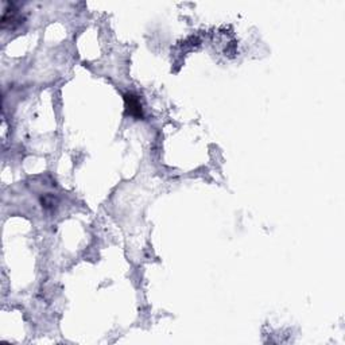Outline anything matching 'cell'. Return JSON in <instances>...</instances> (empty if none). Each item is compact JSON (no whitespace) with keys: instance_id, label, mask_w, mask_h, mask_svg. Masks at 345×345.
Returning a JSON list of instances; mask_svg holds the SVG:
<instances>
[{"instance_id":"6da1fadb","label":"cell","mask_w":345,"mask_h":345,"mask_svg":"<svg viewBox=\"0 0 345 345\" xmlns=\"http://www.w3.org/2000/svg\"><path fill=\"white\" fill-rule=\"evenodd\" d=\"M125 110L131 116L135 117H142V104L139 99L134 95H125Z\"/></svg>"}]
</instances>
